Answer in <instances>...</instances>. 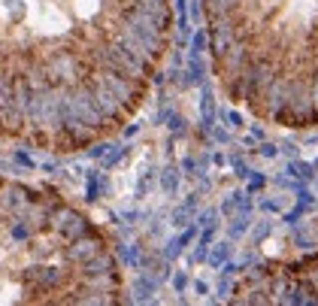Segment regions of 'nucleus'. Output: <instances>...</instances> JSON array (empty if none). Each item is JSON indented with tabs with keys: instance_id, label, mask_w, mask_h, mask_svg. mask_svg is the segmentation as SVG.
Segmentation results:
<instances>
[{
	"instance_id": "1",
	"label": "nucleus",
	"mask_w": 318,
	"mask_h": 306,
	"mask_svg": "<svg viewBox=\"0 0 318 306\" xmlns=\"http://www.w3.org/2000/svg\"><path fill=\"white\" fill-rule=\"evenodd\" d=\"M176 0H0V140L82 152L152 94Z\"/></svg>"
},
{
	"instance_id": "2",
	"label": "nucleus",
	"mask_w": 318,
	"mask_h": 306,
	"mask_svg": "<svg viewBox=\"0 0 318 306\" xmlns=\"http://www.w3.org/2000/svg\"><path fill=\"white\" fill-rule=\"evenodd\" d=\"M125 276L103 227L55 188L0 173V306H115Z\"/></svg>"
}]
</instances>
